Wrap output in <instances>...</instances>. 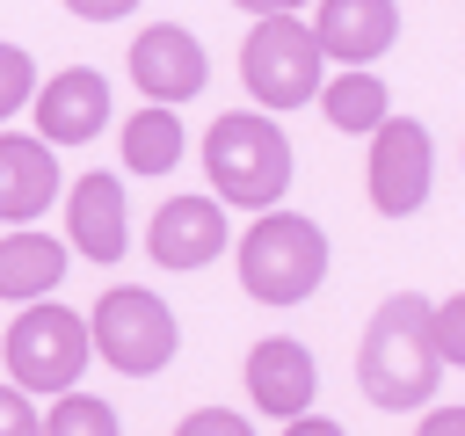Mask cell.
<instances>
[{
  "mask_svg": "<svg viewBox=\"0 0 465 436\" xmlns=\"http://www.w3.org/2000/svg\"><path fill=\"white\" fill-rule=\"evenodd\" d=\"M436 378H443V356H436L429 298H414V291L385 298V305L371 312V327H363V349H356V385H363V400L407 414V407H429Z\"/></svg>",
  "mask_w": 465,
  "mask_h": 436,
  "instance_id": "6da1fadb",
  "label": "cell"
},
{
  "mask_svg": "<svg viewBox=\"0 0 465 436\" xmlns=\"http://www.w3.org/2000/svg\"><path fill=\"white\" fill-rule=\"evenodd\" d=\"M203 174L218 189V203L240 211H269L291 189V138L276 131V116L262 109H225L203 131Z\"/></svg>",
  "mask_w": 465,
  "mask_h": 436,
  "instance_id": "7a4b0ae2",
  "label": "cell"
},
{
  "mask_svg": "<svg viewBox=\"0 0 465 436\" xmlns=\"http://www.w3.org/2000/svg\"><path fill=\"white\" fill-rule=\"evenodd\" d=\"M327 276V233L298 211H262L247 233H240V291L254 305H298L312 298Z\"/></svg>",
  "mask_w": 465,
  "mask_h": 436,
  "instance_id": "3957f363",
  "label": "cell"
},
{
  "mask_svg": "<svg viewBox=\"0 0 465 436\" xmlns=\"http://www.w3.org/2000/svg\"><path fill=\"white\" fill-rule=\"evenodd\" d=\"M240 80L262 109H305L327 80V51L312 36V22L298 15H262L240 44Z\"/></svg>",
  "mask_w": 465,
  "mask_h": 436,
  "instance_id": "277c9868",
  "label": "cell"
},
{
  "mask_svg": "<svg viewBox=\"0 0 465 436\" xmlns=\"http://www.w3.org/2000/svg\"><path fill=\"white\" fill-rule=\"evenodd\" d=\"M174 342H182L174 312L153 291H138V283L102 291V305L87 320V349H102V363L124 371V378H153L160 363H174Z\"/></svg>",
  "mask_w": 465,
  "mask_h": 436,
  "instance_id": "5b68a950",
  "label": "cell"
},
{
  "mask_svg": "<svg viewBox=\"0 0 465 436\" xmlns=\"http://www.w3.org/2000/svg\"><path fill=\"white\" fill-rule=\"evenodd\" d=\"M7 378L22 392H73L87 371V320L65 305H22V320L7 327Z\"/></svg>",
  "mask_w": 465,
  "mask_h": 436,
  "instance_id": "8992f818",
  "label": "cell"
},
{
  "mask_svg": "<svg viewBox=\"0 0 465 436\" xmlns=\"http://www.w3.org/2000/svg\"><path fill=\"white\" fill-rule=\"evenodd\" d=\"M429 174H436V145L414 116H385L371 131V203L385 218H414L429 203Z\"/></svg>",
  "mask_w": 465,
  "mask_h": 436,
  "instance_id": "52a82bcc",
  "label": "cell"
},
{
  "mask_svg": "<svg viewBox=\"0 0 465 436\" xmlns=\"http://www.w3.org/2000/svg\"><path fill=\"white\" fill-rule=\"evenodd\" d=\"M131 80L145 87V102L174 109V102L203 94L211 65H203V44H196L182 22H153V29H138V36H131Z\"/></svg>",
  "mask_w": 465,
  "mask_h": 436,
  "instance_id": "ba28073f",
  "label": "cell"
},
{
  "mask_svg": "<svg viewBox=\"0 0 465 436\" xmlns=\"http://www.w3.org/2000/svg\"><path fill=\"white\" fill-rule=\"evenodd\" d=\"M29 109H36V138L44 145H87L109 124V80L94 65H65L29 94Z\"/></svg>",
  "mask_w": 465,
  "mask_h": 436,
  "instance_id": "9c48e42d",
  "label": "cell"
},
{
  "mask_svg": "<svg viewBox=\"0 0 465 436\" xmlns=\"http://www.w3.org/2000/svg\"><path fill=\"white\" fill-rule=\"evenodd\" d=\"M225 247V203L218 196H167L145 225V254L160 269H203Z\"/></svg>",
  "mask_w": 465,
  "mask_h": 436,
  "instance_id": "30bf717a",
  "label": "cell"
},
{
  "mask_svg": "<svg viewBox=\"0 0 465 436\" xmlns=\"http://www.w3.org/2000/svg\"><path fill=\"white\" fill-rule=\"evenodd\" d=\"M312 392H320V363H312V349H305V342L269 334V342H254V349H247V400H254L262 414L291 421V414H305V407H312Z\"/></svg>",
  "mask_w": 465,
  "mask_h": 436,
  "instance_id": "8fae6325",
  "label": "cell"
},
{
  "mask_svg": "<svg viewBox=\"0 0 465 436\" xmlns=\"http://www.w3.org/2000/svg\"><path fill=\"white\" fill-rule=\"evenodd\" d=\"M65 233L87 262H116L131 247V196L116 174H80L65 196Z\"/></svg>",
  "mask_w": 465,
  "mask_h": 436,
  "instance_id": "7c38bea8",
  "label": "cell"
},
{
  "mask_svg": "<svg viewBox=\"0 0 465 436\" xmlns=\"http://www.w3.org/2000/svg\"><path fill=\"white\" fill-rule=\"evenodd\" d=\"M312 36H320V51H327L334 65H371V58L392 51L400 7H392V0H320Z\"/></svg>",
  "mask_w": 465,
  "mask_h": 436,
  "instance_id": "4fadbf2b",
  "label": "cell"
},
{
  "mask_svg": "<svg viewBox=\"0 0 465 436\" xmlns=\"http://www.w3.org/2000/svg\"><path fill=\"white\" fill-rule=\"evenodd\" d=\"M58 196V153L29 131H0V225L44 218Z\"/></svg>",
  "mask_w": 465,
  "mask_h": 436,
  "instance_id": "5bb4252c",
  "label": "cell"
},
{
  "mask_svg": "<svg viewBox=\"0 0 465 436\" xmlns=\"http://www.w3.org/2000/svg\"><path fill=\"white\" fill-rule=\"evenodd\" d=\"M58 276H65V240L29 233V225H15V233L0 240V298H7V305H36V298H51Z\"/></svg>",
  "mask_w": 465,
  "mask_h": 436,
  "instance_id": "9a60e30c",
  "label": "cell"
},
{
  "mask_svg": "<svg viewBox=\"0 0 465 436\" xmlns=\"http://www.w3.org/2000/svg\"><path fill=\"white\" fill-rule=\"evenodd\" d=\"M320 109H327V124L334 131H378L385 124V80L378 73H363V65H349V73H334V80H320Z\"/></svg>",
  "mask_w": 465,
  "mask_h": 436,
  "instance_id": "2e32d148",
  "label": "cell"
},
{
  "mask_svg": "<svg viewBox=\"0 0 465 436\" xmlns=\"http://www.w3.org/2000/svg\"><path fill=\"white\" fill-rule=\"evenodd\" d=\"M182 160V124H174V109H138V116H124V167L131 174H167Z\"/></svg>",
  "mask_w": 465,
  "mask_h": 436,
  "instance_id": "e0dca14e",
  "label": "cell"
},
{
  "mask_svg": "<svg viewBox=\"0 0 465 436\" xmlns=\"http://www.w3.org/2000/svg\"><path fill=\"white\" fill-rule=\"evenodd\" d=\"M44 436H124L116 429V407L94 400V392H58V407L44 414Z\"/></svg>",
  "mask_w": 465,
  "mask_h": 436,
  "instance_id": "ac0fdd59",
  "label": "cell"
},
{
  "mask_svg": "<svg viewBox=\"0 0 465 436\" xmlns=\"http://www.w3.org/2000/svg\"><path fill=\"white\" fill-rule=\"evenodd\" d=\"M29 94H36V65H29V51H22V44H0V124H7L15 109H29Z\"/></svg>",
  "mask_w": 465,
  "mask_h": 436,
  "instance_id": "d6986e66",
  "label": "cell"
},
{
  "mask_svg": "<svg viewBox=\"0 0 465 436\" xmlns=\"http://www.w3.org/2000/svg\"><path fill=\"white\" fill-rule=\"evenodd\" d=\"M429 327H436V356H443V371H465V291L443 298V305H429Z\"/></svg>",
  "mask_w": 465,
  "mask_h": 436,
  "instance_id": "ffe728a7",
  "label": "cell"
},
{
  "mask_svg": "<svg viewBox=\"0 0 465 436\" xmlns=\"http://www.w3.org/2000/svg\"><path fill=\"white\" fill-rule=\"evenodd\" d=\"M0 436H44V414L29 407L22 385H0Z\"/></svg>",
  "mask_w": 465,
  "mask_h": 436,
  "instance_id": "44dd1931",
  "label": "cell"
},
{
  "mask_svg": "<svg viewBox=\"0 0 465 436\" xmlns=\"http://www.w3.org/2000/svg\"><path fill=\"white\" fill-rule=\"evenodd\" d=\"M174 436H254V421H240L232 407H196Z\"/></svg>",
  "mask_w": 465,
  "mask_h": 436,
  "instance_id": "7402d4cb",
  "label": "cell"
},
{
  "mask_svg": "<svg viewBox=\"0 0 465 436\" xmlns=\"http://www.w3.org/2000/svg\"><path fill=\"white\" fill-rule=\"evenodd\" d=\"M283 436H349V429H341V421H327V414H312V407H305V414H291V421H283Z\"/></svg>",
  "mask_w": 465,
  "mask_h": 436,
  "instance_id": "603a6c76",
  "label": "cell"
},
{
  "mask_svg": "<svg viewBox=\"0 0 465 436\" xmlns=\"http://www.w3.org/2000/svg\"><path fill=\"white\" fill-rule=\"evenodd\" d=\"M65 7H73L80 22H116V15H131L138 0H65Z\"/></svg>",
  "mask_w": 465,
  "mask_h": 436,
  "instance_id": "cb8c5ba5",
  "label": "cell"
},
{
  "mask_svg": "<svg viewBox=\"0 0 465 436\" xmlns=\"http://www.w3.org/2000/svg\"><path fill=\"white\" fill-rule=\"evenodd\" d=\"M414 436H465V407H436V414H429Z\"/></svg>",
  "mask_w": 465,
  "mask_h": 436,
  "instance_id": "d4e9b609",
  "label": "cell"
},
{
  "mask_svg": "<svg viewBox=\"0 0 465 436\" xmlns=\"http://www.w3.org/2000/svg\"><path fill=\"white\" fill-rule=\"evenodd\" d=\"M232 7H240V15H298L305 0H232Z\"/></svg>",
  "mask_w": 465,
  "mask_h": 436,
  "instance_id": "484cf974",
  "label": "cell"
}]
</instances>
